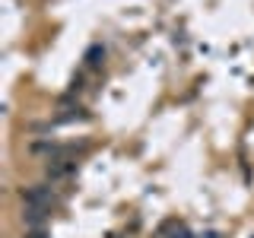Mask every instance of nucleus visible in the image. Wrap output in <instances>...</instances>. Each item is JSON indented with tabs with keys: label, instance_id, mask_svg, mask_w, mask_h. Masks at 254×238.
<instances>
[{
	"label": "nucleus",
	"instance_id": "1",
	"mask_svg": "<svg viewBox=\"0 0 254 238\" xmlns=\"http://www.w3.org/2000/svg\"><path fill=\"white\" fill-rule=\"evenodd\" d=\"M102 60H105V48H102V45H92L89 51H86V67H89V70H99Z\"/></svg>",
	"mask_w": 254,
	"mask_h": 238
},
{
	"label": "nucleus",
	"instance_id": "2",
	"mask_svg": "<svg viewBox=\"0 0 254 238\" xmlns=\"http://www.w3.org/2000/svg\"><path fill=\"white\" fill-rule=\"evenodd\" d=\"M29 238H48L45 229H29Z\"/></svg>",
	"mask_w": 254,
	"mask_h": 238
}]
</instances>
